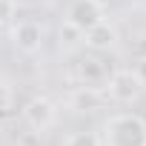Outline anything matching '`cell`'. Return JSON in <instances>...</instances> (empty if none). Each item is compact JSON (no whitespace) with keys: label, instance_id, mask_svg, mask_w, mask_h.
I'll use <instances>...</instances> for the list:
<instances>
[{"label":"cell","instance_id":"obj_10","mask_svg":"<svg viewBox=\"0 0 146 146\" xmlns=\"http://www.w3.org/2000/svg\"><path fill=\"white\" fill-rule=\"evenodd\" d=\"M66 146H103V137L95 132H75V135H69Z\"/></svg>","mask_w":146,"mask_h":146},{"label":"cell","instance_id":"obj_5","mask_svg":"<svg viewBox=\"0 0 146 146\" xmlns=\"http://www.w3.org/2000/svg\"><path fill=\"white\" fill-rule=\"evenodd\" d=\"M117 40H120V32H117V26L109 23V20H100L98 26H92V29L83 35V43H86L89 49H95V52H109V49L117 46Z\"/></svg>","mask_w":146,"mask_h":146},{"label":"cell","instance_id":"obj_3","mask_svg":"<svg viewBox=\"0 0 146 146\" xmlns=\"http://www.w3.org/2000/svg\"><path fill=\"white\" fill-rule=\"evenodd\" d=\"M66 20L86 35L92 26H98L100 20H106V9H103L100 0H72V6L66 12Z\"/></svg>","mask_w":146,"mask_h":146},{"label":"cell","instance_id":"obj_4","mask_svg":"<svg viewBox=\"0 0 146 146\" xmlns=\"http://www.w3.org/2000/svg\"><path fill=\"white\" fill-rule=\"evenodd\" d=\"M23 120H26L35 132H46V129L54 126V120H57V106H54L46 95H37V98L26 100V106H23Z\"/></svg>","mask_w":146,"mask_h":146},{"label":"cell","instance_id":"obj_11","mask_svg":"<svg viewBox=\"0 0 146 146\" xmlns=\"http://www.w3.org/2000/svg\"><path fill=\"white\" fill-rule=\"evenodd\" d=\"M12 86H9V80H3L0 78V115L3 112H9V106H12Z\"/></svg>","mask_w":146,"mask_h":146},{"label":"cell","instance_id":"obj_8","mask_svg":"<svg viewBox=\"0 0 146 146\" xmlns=\"http://www.w3.org/2000/svg\"><path fill=\"white\" fill-rule=\"evenodd\" d=\"M57 37H60V46H63V49H78V46L83 43V32H80L78 26H72L69 20H63Z\"/></svg>","mask_w":146,"mask_h":146},{"label":"cell","instance_id":"obj_6","mask_svg":"<svg viewBox=\"0 0 146 146\" xmlns=\"http://www.w3.org/2000/svg\"><path fill=\"white\" fill-rule=\"evenodd\" d=\"M12 40L23 54H35L43 46V29L37 23H32V20H23V23H17L12 29Z\"/></svg>","mask_w":146,"mask_h":146},{"label":"cell","instance_id":"obj_9","mask_svg":"<svg viewBox=\"0 0 146 146\" xmlns=\"http://www.w3.org/2000/svg\"><path fill=\"white\" fill-rule=\"evenodd\" d=\"M80 78H83L86 86H92L95 80L103 78V63H100V60H83V63H80Z\"/></svg>","mask_w":146,"mask_h":146},{"label":"cell","instance_id":"obj_1","mask_svg":"<svg viewBox=\"0 0 146 146\" xmlns=\"http://www.w3.org/2000/svg\"><path fill=\"white\" fill-rule=\"evenodd\" d=\"M103 146H146V120L132 112L112 115L103 123Z\"/></svg>","mask_w":146,"mask_h":146},{"label":"cell","instance_id":"obj_2","mask_svg":"<svg viewBox=\"0 0 146 146\" xmlns=\"http://www.w3.org/2000/svg\"><path fill=\"white\" fill-rule=\"evenodd\" d=\"M140 92H143V83L135 75V69H117L106 80V95L117 103H132L140 98Z\"/></svg>","mask_w":146,"mask_h":146},{"label":"cell","instance_id":"obj_13","mask_svg":"<svg viewBox=\"0 0 146 146\" xmlns=\"http://www.w3.org/2000/svg\"><path fill=\"white\" fill-rule=\"evenodd\" d=\"M135 75L140 78V83L146 86V57H140L137 63H135Z\"/></svg>","mask_w":146,"mask_h":146},{"label":"cell","instance_id":"obj_7","mask_svg":"<svg viewBox=\"0 0 146 146\" xmlns=\"http://www.w3.org/2000/svg\"><path fill=\"white\" fill-rule=\"evenodd\" d=\"M72 109H78V112H95L103 106V95L98 86H80L75 95H72Z\"/></svg>","mask_w":146,"mask_h":146},{"label":"cell","instance_id":"obj_12","mask_svg":"<svg viewBox=\"0 0 146 146\" xmlns=\"http://www.w3.org/2000/svg\"><path fill=\"white\" fill-rule=\"evenodd\" d=\"M15 17V0H0V26Z\"/></svg>","mask_w":146,"mask_h":146}]
</instances>
